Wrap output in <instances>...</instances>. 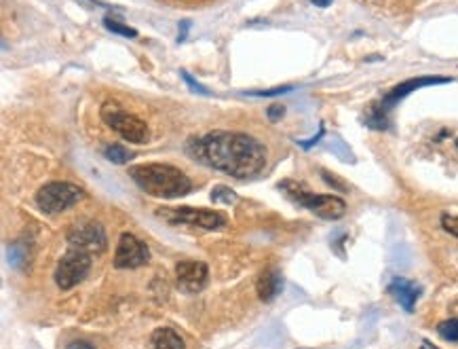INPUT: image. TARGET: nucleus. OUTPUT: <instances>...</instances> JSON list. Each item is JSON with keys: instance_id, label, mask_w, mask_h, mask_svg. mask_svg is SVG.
Segmentation results:
<instances>
[{"instance_id": "1", "label": "nucleus", "mask_w": 458, "mask_h": 349, "mask_svg": "<svg viewBox=\"0 0 458 349\" xmlns=\"http://www.w3.org/2000/svg\"><path fill=\"white\" fill-rule=\"evenodd\" d=\"M194 157L235 178H250L264 170L266 149L256 138L239 131H211L194 142Z\"/></svg>"}, {"instance_id": "2", "label": "nucleus", "mask_w": 458, "mask_h": 349, "mask_svg": "<svg viewBox=\"0 0 458 349\" xmlns=\"http://www.w3.org/2000/svg\"><path fill=\"white\" fill-rule=\"evenodd\" d=\"M131 180L148 195L161 197V199H176L190 193L192 182L190 178L167 163H142L129 168Z\"/></svg>"}, {"instance_id": "3", "label": "nucleus", "mask_w": 458, "mask_h": 349, "mask_svg": "<svg viewBox=\"0 0 458 349\" xmlns=\"http://www.w3.org/2000/svg\"><path fill=\"white\" fill-rule=\"evenodd\" d=\"M279 188L298 205L311 209V212L323 221H338L346 214V203L336 197V195H315L311 193L304 184L293 182V180H285L279 184Z\"/></svg>"}, {"instance_id": "4", "label": "nucleus", "mask_w": 458, "mask_h": 349, "mask_svg": "<svg viewBox=\"0 0 458 349\" xmlns=\"http://www.w3.org/2000/svg\"><path fill=\"white\" fill-rule=\"evenodd\" d=\"M100 114H102V121L110 129H114L123 140H127V142L144 144L148 140V125L139 117L123 110L116 102H106L102 106Z\"/></svg>"}, {"instance_id": "5", "label": "nucleus", "mask_w": 458, "mask_h": 349, "mask_svg": "<svg viewBox=\"0 0 458 349\" xmlns=\"http://www.w3.org/2000/svg\"><path fill=\"white\" fill-rule=\"evenodd\" d=\"M85 197V191L72 182H49L36 193V205L45 214H61Z\"/></svg>"}, {"instance_id": "6", "label": "nucleus", "mask_w": 458, "mask_h": 349, "mask_svg": "<svg viewBox=\"0 0 458 349\" xmlns=\"http://www.w3.org/2000/svg\"><path fill=\"white\" fill-rule=\"evenodd\" d=\"M157 216L171 225H188L205 231H217L226 227V218L220 212H211V209L203 207H159Z\"/></svg>"}, {"instance_id": "7", "label": "nucleus", "mask_w": 458, "mask_h": 349, "mask_svg": "<svg viewBox=\"0 0 458 349\" xmlns=\"http://www.w3.org/2000/svg\"><path fill=\"white\" fill-rule=\"evenodd\" d=\"M91 269V254L83 250L68 248V252L61 256L57 269H55V284L61 290H70L76 284H81Z\"/></svg>"}, {"instance_id": "8", "label": "nucleus", "mask_w": 458, "mask_h": 349, "mask_svg": "<svg viewBox=\"0 0 458 349\" xmlns=\"http://www.w3.org/2000/svg\"><path fill=\"white\" fill-rule=\"evenodd\" d=\"M106 233L100 223L85 221V223H76L70 233H68V248L74 250H83L87 254H102L106 250Z\"/></svg>"}, {"instance_id": "9", "label": "nucleus", "mask_w": 458, "mask_h": 349, "mask_svg": "<svg viewBox=\"0 0 458 349\" xmlns=\"http://www.w3.org/2000/svg\"><path fill=\"white\" fill-rule=\"evenodd\" d=\"M150 258L148 246L137 239L133 233H123L119 237L116 254H114V267L116 269H137L144 267Z\"/></svg>"}, {"instance_id": "10", "label": "nucleus", "mask_w": 458, "mask_h": 349, "mask_svg": "<svg viewBox=\"0 0 458 349\" xmlns=\"http://www.w3.org/2000/svg\"><path fill=\"white\" fill-rule=\"evenodd\" d=\"M176 277H178V286L184 292H201L207 286V265L201 260H180L176 265Z\"/></svg>"}, {"instance_id": "11", "label": "nucleus", "mask_w": 458, "mask_h": 349, "mask_svg": "<svg viewBox=\"0 0 458 349\" xmlns=\"http://www.w3.org/2000/svg\"><path fill=\"white\" fill-rule=\"evenodd\" d=\"M445 83H450V79H441V77H418V79H408V81L399 83L397 87H393V89L385 96V100L380 102V106H383V108L389 112L397 102H402L404 98H408L412 91H418V89H422V87H433V85H445Z\"/></svg>"}, {"instance_id": "12", "label": "nucleus", "mask_w": 458, "mask_h": 349, "mask_svg": "<svg viewBox=\"0 0 458 349\" xmlns=\"http://www.w3.org/2000/svg\"><path fill=\"white\" fill-rule=\"evenodd\" d=\"M420 292H422V290H420L418 284L408 282V279H404V277H397V279H393V282L389 284V295H391L408 313L414 311V305H416Z\"/></svg>"}, {"instance_id": "13", "label": "nucleus", "mask_w": 458, "mask_h": 349, "mask_svg": "<svg viewBox=\"0 0 458 349\" xmlns=\"http://www.w3.org/2000/svg\"><path fill=\"white\" fill-rule=\"evenodd\" d=\"M283 288V279H281V273L277 269H264L258 277V284H256V290H258V297L262 303H270L277 299V295L281 292Z\"/></svg>"}, {"instance_id": "14", "label": "nucleus", "mask_w": 458, "mask_h": 349, "mask_svg": "<svg viewBox=\"0 0 458 349\" xmlns=\"http://www.w3.org/2000/svg\"><path fill=\"white\" fill-rule=\"evenodd\" d=\"M150 341L152 349H184V339L174 328H157Z\"/></svg>"}, {"instance_id": "15", "label": "nucleus", "mask_w": 458, "mask_h": 349, "mask_svg": "<svg viewBox=\"0 0 458 349\" xmlns=\"http://www.w3.org/2000/svg\"><path fill=\"white\" fill-rule=\"evenodd\" d=\"M104 157H106L110 163L123 165V163H127V161L131 159V153H129L125 147H121V144H108V147L104 149Z\"/></svg>"}, {"instance_id": "16", "label": "nucleus", "mask_w": 458, "mask_h": 349, "mask_svg": "<svg viewBox=\"0 0 458 349\" xmlns=\"http://www.w3.org/2000/svg\"><path fill=\"white\" fill-rule=\"evenodd\" d=\"M104 24H106V28H108L112 34H119V36H125V38H135V36H137V30H135V28H129V26H125L123 22H116V20H112V17H106Z\"/></svg>"}, {"instance_id": "17", "label": "nucleus", "mask_w": 458, "mask_h": 349, "mask_svg": "<svg viewBox=\"0 0 458 349\" xmlns=\"http://www.w3.org/2000/svg\"><path fill=\"white\" fill-rule=\"evenodd\" d=\"M211 201L231 205V203H237V195H235L233 188H228V186H222V184H220V186L211 188Z\"/></svg>"}, {"instance_id": "18", "label": "nucleus", "mask_w": 458, "mask_h": 349, "mask_svg": "<svg viewBox=\"0 0 458 349\" xmlns=\"http://www.w3.org/2000/svg\"><path fill=\"white\" fill-rule=\"evenodd\" d=\"M437 332H439V336H441V339L456 343V341H458V320H456V318H452V320H445V322H441V324L437 326Z\"/></svg>"}, {"instance_id": "19", "label": "nucleus", "mask_w": 458, "mask_h": 349, "mask_svg": "<svg viewBox=\"0 0 458 349\" xmlns=\"http://www.w3.org/2000/svg\"><path fill=\"white\" fill-rule=\"evenodd\" d=\"M24 262H26V250H24V246L13 244V246L9 248V265L15 267V269H20Z\"/></svg>"}, {"instance_id": "20", "label": "nucleus", "mask_w": 458, "mask_h": 349, "mask_svg": "<svg viewBox=\"0 0 458 349\" xmlns=\"http://www.w3.org/2000/svg\"><path fill=\"white\" fill-rule=\"evenodd\" d=\"M441 227H443V231H448L450 235L458 237V216L443 214V216H441Z\"/></svg>"}, {"instance_id": "21", "label": "nucleus", "mask_w": 458, "mask_h": 349, "mask_svg": "<svg viewBox=\"0 0 458 349\" xmlns=\"http://www.w3.org/2000/svg\"><path fill=\"white\" fill-rule=\"evenodd\" d=\"M293 87L291 85H283V87H275V89H266V91H250L252 96H258V98H273V96H281V94H287L291 91Z\"/></svg>"}, {"instance_id": "22", "label": "nucleus", "mask_w": 458, "mask_h": 349, "mask_svg": "<svg viewBox=\"0 0 458 349\" xmlns=\"http://www.w3.org/2000/svg\"><path fill=\"white\" fill-rule=\"evenodd\" d=\"M321 174H323V180H326L332 188H336V191H346V184L340 182L338 178H334V174H330V172H326V170H323Z\"/></svg>"}, {"instance_id": "23", "label": "nucleus", "mask_w": 458, "mask_h": 349, "mask_svg": "<svg viewBox=\"0 0 458 349\" xmlns=\"http://www.w3.org/2000/svg\"><path fill=\"white\" fill-rule=\"evenodd\" d=\"M180 75L184 77V81H186V83H188V85H190V87L194 89V91H199V94H203V96H207V94H209V91H207V89H205L203 85H199V83H197V81H194V79H192V77H190V75L186 73V70H182Z\"/></svg>"}, {"instance_id": "24", "label": "nucleus", "mask_w": 458, "mask_h": 349, "mask_svg": "<svg viewBox=\"0 0 458 349\" xmlns=\"http://www.w3.org/2000/svg\"><path fill=\"white\" fill-rule=\"evenodd\" d=\"M283 114H285V108L279 106V104H273V106L268 108V119H270V121H277V119H281Z\"/></svg>"}, {"instance_id": "25", "label": "nucleus", "mask_w": 458, "mask_h": 349, "mask_svg": "<svg viewBox=\"0 0 458 349\" xmlns=\"http://www.w3.org/2000/svg\"><path fill=\"white\" fill-rule=\"evenodd\" d=\"M66 349H96L91 343H87V341H74V343H70Z\"/></svg>"}, {"instance_id": "26", "label": "nucleus", "mask_w": 458, "mask_h": 349, "mask_svg": "<svg viewBox=\"0 0 458 349\" xmlns=\"http://www.w3.org/2000/svg\"><path fill=\"white\" fill-rule=\"evenodd\" d=\"M311 3L315 5V7H319V9H326V7H330L334 0H311Z\"/></svg>"}, {"instance_id": "27", "label": "nucleus", "mask_w": 458, "mask_h": 349, "mask_svg": "<svg viewBox=\"0 0 458 349\" xmlns=\"http://www.w3.org/2000/svg\"><path fill=\"white\" fill-rule=\"evenodd\" d=\"M188 26H190V22H182V34H180V40H184V38H186Z\"/></svg>"}, {"instance_id": "28", "label": "nucleus", "mask_w": 458, "mask_h": 349, "mask_svg": "<svg viewBox=\"0 0 458 349\" xmlns=\"http://www.w3.org/2000/svg\"><path fill=\"white\" fill-rule=\"evenodd\" d=\"M420 349H437V347H435V345H431L429 341H422V347H420Z\"/></svg>"}]
</instances>
